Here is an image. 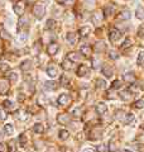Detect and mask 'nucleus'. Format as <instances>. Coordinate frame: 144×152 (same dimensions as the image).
Returning a JSON list of instances; mask_svg holds the SVG:
<instances>
[{"label":"nucleus","mask_w":144,"mask_h":152,"mask_svg":"<svg viewBox=\"0 0 144 152\" xmlns=\"http://www.w3.org/2000/svg\"><path fill=\"white\" fill-rule=\"evenodd\" d=\"M95 85H96V87H99V89H105V87H106V81L103 80V79H97L96 82H95Z\"/></svg>","instance_id":"c756f323"},{"label":"nucleus","mask_w":144,"mask_h":152,"mask_svg":"<svg viewBox=\"0 0 144 152\" xmlns=\"http://www.w3.org/2000/svg\"><path fill=\"white\" fill-rule=\"evenodd\" d=\"M66 39H67V42H68V43L73 44V43H76L77 36H76V33H73V32H68V33L66 34Z\"/></svg>","instance_id":"a211bd4d"},{"label":"nucleus","mask_w":144,"mask_h":152,"mask_svg":"<svg viewBox=\"0 0 144 152\" xmlns=\"http://www.w3.org/2000/svg\"><path fill=\"white\" fill-rule=\"evenodd\" d=\"M14 11L16 15L23 16L25 11V0H18L14 5Z\"/></svg>","instance_id":"f257e3e1"},{"label":"nucleus","mask_w":144,"mask_h":152,"mask_svg":"<svg viewBox=\"0 0 144 152\" xmlns=\"http://www.w3.org/2000/svg\"><path fill=\"white\" fill-rule=\"evenodd\" d=\"M76 74H77V76H80V77H85V76H87L88 74H90V69H88L86 65H80L77 67Z\"/></svg>","instance_id":"39448f33"},{"label":"nucleus","mask_w":144,"mask_h":152,"mask_svg":"<svg viewBox=\"0 0 144 152\" xmlns=\"http://www.w3.org/2000/svg\"><path fill=\"white\" fill-rule=\"evenodd\" d=\"M123 80H124L125 82L133 84L137 79H135V75H134L133 72H125V74H124V76H123Z\"/></svg>","instance_id":"4468645a"},{"label":"nucleus","mask_w":144,"mask_h":152,"mask_svg":"<svg viewBox=\"0 0 144 152\" xmlns=\"http://www.w3.org/2000/svg\"><path fill=\"white\" fill-rule=\"evenodd\" d=\"M82 152H94V150L92 148H85V150H82Z\"/></svg>","instance_id":"5fc2aeb1"},{"label":"nucleus","mask_w":144,"mask_h":152,"mask_svg":"<svg viewBox=\"0 0 144 152\" xmlns=\"http://www.w3.org/2000/svg\"><path fill=\"white\" fill-rule=\"evenodd\" d=\"M31 67H32V61L31 60H25L20 63V70L22 71H28V70H31Z\"/></svg>","instance_id":"6ab92c4d"},{"label":"nucleus","mask_w":144,"mask_h":152,"mask_svg":"<svg viewBox=\"0 0 144 152\" xmlns=\"http://www.w3.org/2000/svg\"><path fill=\"white\" fill-rule=\"evenodd\" d=\"M15 118L22 122H25L29 119V113L27 110H23V109H20V110H16L15 112Z\"/></svg>","instance_id":"423d86ee"},{"label":"nucleus","mask_w":144,"mask_h":152,"mask_svg":"<svg viewBox=\"0 0 144 152\" xmlns=\"http://www.w3.org/2000/svg\"><path fill=\"white\" fill-rule=\"evenodd\" d=\"M6 112L4 110V109H0V120H5L6 119Z\"/></svg>","instance_id":"49530a36"},{"label":"nucleus","mask_w":144,"mask_h":152,"mask_svg":"<svg viewBox=\"0 0 144 152\" xmlns=\"http://www.w3.org/2000/svg\"><path fill=\"white\" fill-rule=\"evenodd\" d=\"M108 151H109V152H115V151H116V145H115V142H114V141H111V142L109 143Z\"/></svg>","instance_id":"37998d69"},{"label":"nucleus","mask_w":144,"mask_h":152,"mask_svg":"<svg viewBox=\"0 0 144 152\" xmlns=\"http://www.w3.org/2000/svg\"><path fill=\"white\" fill-rule=\"evenodd\" d=\"M6 77H8V80H9V81L15 82L16 80H18V74H16V72H9V74L6 75Z\"/></svg>","instance_id":"473e14b6"},{"label":"nucleus","mask_w":144,"mask_h":152,"mask_svg":"<svg viewBox=\"0 0 144 152\" xmlns=\"http://www.w3.org/2000/svg\"><path fill=\"white\" fill-rule=\"evenodd\" d=\"M27 38H28V36L25 34V33H22V34H20V41H22V42L27 41Z\"/></svg>","instance_id":"864d4df0"},{"label":"nucleus","mask_w":144,"mask_h":152,"mask_svg":"<svg viewBox=\"0 0 144 152\" xmlns=\"http://www.w3.org/2000/svg\"><path fill=\"white\" fill-rule=\"evenodd\" d=\"M6 151V145L5 143H0V152H5Z\"/></svg>","instance_id":"603ef678"},{"label":"nucleus","mask_w":144,"mask_h":152,"mask_svg":"<svg viewBox=\"0 0 144 152\" xmlns=\"http://www.w3.org/2000/svg\"><path fill=\"white\" fill-rule=\"evenodd\" d=\"M10 66L8 65L5 62H0V71H3V72H6V71H9Z\"/></svg>","instance_id":"58836bf2"},{"label":"nucleus","mask_w":144,"mask_h":152,"mask_svg":"<svg viewBox=\"0 0 144 152\" xmlns=\"http://www.w3.org/2000/svg\"><path fill=\"white\" fill-rule=\"evenodd\" d=\"M67 58H68L70 61H72V62H77L80 57H78L77 52H68L67 53Z\"/></svg>","instance_id":"a878e982"},{"label":"nucleus","mask_w":144,"mask_h":152,"mask_svg":"<svg viewBox=\"0 0 144 152\" xmlns=\"http://www.w3.org/2000/svg\"><path fill=\"white\" fill-rule=\"evenodd\" d=\"M95 110H96V113L99 114V115H104V114L108 112V107L104 103H97Z\"/></svg>","instance_id":"9d476101"},{"label":"nucleus","mask_w":144,"mask_h":152,"mask_svg":"<svg viewBox=\"0 0 144 152\" xmlns=\"http://www.w3.org/2000/svg\"><path fill=\"white\" fill-rule=\"evenodd\" d=\"M101 71H103V74L106 76V77H113V75H114V69L111 65H104Z\"/></svg>","instance_id":"6e6552de"},{"label":"nucleus","mask_w":144,"mask_h":152,"mask_svg":"<svg viewBox=\"0 0 144 152\" xmlns=\"http://www.w3.org/2000/svg\"><path fill=\"white\" fill-rule=\"evenodd\" d=\"M3 105H4V107H5L6 109H13V108H14V104H13L10 100H4Z\"/></svg>","instance_id":"79ce46f5"},{"label":"nucleus","mask_w":144,"mask_h":152,"mask_svg":"<svg viewBox=\"0 0 144 152\" xmlns=\"http://www.w3.org/2000/svg\"><path fill=\"white\" fill-rule=\"evenodd\" d=\"M123 152H133V151H130V150H123Z\"/></svg>","instance_id":"4d7b16f0"},{"label":"nucleus","mask_w":144,"mask_h":152,"mask_svg":"<svg viewBox=\"0 0 144 152\" xmlns=\"http://www.w3.org/2000/svg\"><path fill=\"white\" fill-rule=\"evenodd\" d=\"M134 119H135L134 114H133V113H128V114H125L124 123H125V124H132L133 122H134Z\"/></svg>","instance_id":"5701e85b"},{"label":"nucleus","mask_w":144,"mask_h":152,"mask_svg":"<svg viewBox=\"0 0 144 152\" xmlns=\"http://www.w3.org/2000/svg\"><path fill=\"white\" fill-rule=\"evenodd\" d=\"M134 108H137V109H143V108H144V100H143V99L137 100V101L134 103Z\"/></svg>","instance_id":"e433bc0d"},{"label":"nucleus","mask_w":144,"mask_h":152,"mask_svg":"<svg viewBox=\"0 0 144 152\" xmlns=\"http://www.w3.org/2000/svg\"><path fill=\"white\" fill-rule=\"evenodd\" d=\"M23 100H24V95L20 94V95H19V101H23Z\"/></svg>","instance_id":"6e6d98bb"},{"label":"nucleus","mask_w":144,"mask_h":152,"mask_svg":"<svg viewBox=\"0 0 144 152\" xmlns=\"http://www.w3.org/2000/svg\"><path fill=\"white\" fill-rule=\"evenodd\" d=\"M58 104L60 105H68L71 103V99H70V96L68 95H66V94H62L58 96Z\"/></svg>","instance_id":"9b49d317"},{"label":"nucleus","mask_w":144,"mask_h":152,"mask_svg":"<svg viewBox=\"0 0 144 152\" xmlns=\"http://www.w3.org/2000/svg\"><path fill=\"white\" fill-rule=\"evenodd\" d=\"M56 25H57L56 20H54V19H48L47 23H46V28H47V29H54Z\"/></svg>","instance_id":"7c9ffc66"},{"label":"nucleus","mask_w":144,"mask_h":152,"mask_svg":"<svg viewBox=\"0 0 144 152\" xmlns=\"http://www.w3.org/2000/svg\"><path fill=\"white\" fill-rule=\"evenodd\" d=\"M62 67L65 70H71L72 69V61H70L68 58H66V60L62 62Z\"/></svg>","instance_id":"2f4dec72"},{"label":"nucleus","mask_w":144,"mask_h":152,"mask_svg":"<svg viewBox=\"0 0 144 152\" xmlns=\"http://www.w3.org/2000/svg\"><path fill=\"white\" fill-rule=\"evenodd\" d=\"M135 14H137V18L143 20L144 19V8L143 6H138L137 10H135Z\"/></svg>","instance_id":"bb28decb"},{"label":"nucleus","mask_w":144,"mask_h":152,"mask_svg":"<svg viewBox=\"0 0 144 152\" xmlns=\"http://www.w3.org/2000/svg\"><path fill=\"white\" fill-rule=\"evenodd\" d=\"M119 19H121V20H128V19H130V11L129 10H123L120 14H119Z\"/></svg>","instance_id":"cd10ccee"},{"label":"nucleus","mask_w":144,"mask_h":152,"mask_svg":"<svg viewBox=\"0 0 144 152\" xmlns=\"http://www.w3.org/2000/svg\"><path fill=\"white\" fill-rule=\"evenodd\" d=\"M105 18L104 15H101L99 11H96V13H94V15H92V22H94V24H97L99 25L101 22H103V19Z\"/></svg>","instance_id":"dca6fc26"},{"label":"nucleus","mask_w":144,"mask_h":152,"mask_svg":"<svg viewBox=\"0 0 144 152\" xmlns=\"http://www.w3.org/2000/svg\"><path fill=\"white\" fill-rule=\"evenodd\" d=\"M120 96H121L123 100H129L130 92H128V90H126V91H121V92H120Z\"/></svg>","instance_id":"a19ab883"},{"label":"nucleus","mask_w":144,"mask_h":152,"mask_svg":"<svg viewBox=\"0 0 144 152\" xmlns=\"http://www.w3.org/2000/svg\"><path fill=\"white\" fill-rule=\"evenodd\" d=\"M58 136H60L61 139H67L70 137V133L67 132L66 129H62V130H60V134H58Z\"/></svg>","instance_id":"f704fd0d"},{"label":"nucleus","mask_w":144,"mask_h":152,"mask_svg":"<svg viewBox=\"0 0 144 152\" xmlns=\"http://www.w3.org/2000/svg\"><path fill=\"white\" fill-rule=\"evenodd\" d=\"M27 137H28V136H27L25 133H22V134L19 136V145L22 146V147H24L25 145H27V141H28Z\"/></svg>","instance_id":"c85d7f7f"},{"label":"nucleus","mask_w":144,"mask_h":152,"mask_svg":"<svg viewBox=\"0 0 144 152\" xmlns=\"http://www.w3.org/2000/svg\"><path fill=\"white\" fill-rule=\"evenodd\" d=\"M138 66H143L144 65V52H140L138 54V60H137Z\"/></svg>","instance_id":"c9c22d12"},{"label":"nucleus","mask_w":144,"mask_h":152,"mask_svg":"<svg viewBox=\"0 0 144 152\" xmlns=\"http://www.w3.org/2000/svg\"><path fill=\"white\" fill-rule=\"evenodd\" d=\"M57 52H58V44L56 42H52V43H49L47 46V53L49 56H54Z\"/></svg>","instance_id":"0eeeda50"},{"label":"nucleus","mask_w":144,"mask_h":152,"mask_svg":"<svg viewBox=\"0 0 144 152\" xmlns=\"http://www.w3.org/2000/svg\"><path fill=\"white\" fill-rule=\"evenodd\" d=\"M90 32H91V29L88 28V27H81L78 29V36H81V37H87L88 34H90Z\"/></svg>","instance_id":"412c9836"},{"label":"nucleus","mask_w":144,"mask_h":152,"mask_svg":"<svg viewBox=\"0 0 144 152\" xmlns=\"http://www.w3.org/2000/svg\"><path fill=\"white\" fill-rule=\"evenodd\" d=\"M132 39H126L124 43H123V46H121V48H126V47H130V46H132Z\"/></svg>","instance_id":"de8ad7c7"},{"label":"nucleus","mask_w":144,"mask_h":152,"mask_svg":"<svg viewBox=\"0 0 144 152\" xmlns=\"http://www.w3.org/2000/svg\"><path fill=\"white\" fill-rule=\"evenodd\" d=\"M47 75L49 76V77H56V76L58 75V69L56 66H53V65H49L47 67Z\"/></svg>","instance_id":"f8f14e48"},{"label":"nucleus","mask_w":144,"mask_h":152,"mask_svg":"<svg viewBox=\"0 0 144 152\" xmlns=\"http://www.w3.org/2000/svg\"><path fill=\"white\" fill-rule=\"evenodd\" d=\"M70 82V77L68 76H66V75H62L61 76V85L62 86H67V84Z\"/></svg>","instance_id":"72a5a7b5"},{"label":"nucleus","mask_w":144,"mask_h":152,"mask_svg":"<svg viewBox=\"0 0 144 152\" xmlns=\"http://www.w3.org/2000/svg\"><path fill=\"white\" fill-rule=\"evenodd\" d=\"M109 57L111 58V60H118V57H119V54H118L115 51H110L109 52Z\"/></svg>","instance_id":"c03bdc74"},{"label":"nucleus","mask_w":144,"mask_h":152,"mask_svg":"<svg viewBox=\"0 0 144 152\" xmlns=\"http://www.w3.org/2000/svg\"><path fill=\"white\" fill-rule=\"evenodd\" d=\"M33 130H34V133H38V134H42L44 132V127L42 123H36L34 127H33Z\"/></svg>","instance_id":"b1692460"},{"label":"nucleus","mask_w":144,"mask_h":152,"mask_svg":"<svg viewBox=\"0 0 144 152\" xmlns=\"http://www.w3.org/2000/svg\"><path fill=\"white\" fill-rule=\"evenodd\" d=\"M0 37H1L3 39H10V38H11L10 34L5 31V29H1V31H0Z\"/></svg>","instance_id":"4c0bfd02"},{"label":"nucleus","mask_w":144,"mask_h":152,"mask_svg":"<svg viewBox=\"0 0 144 152\" xmlns=\"http://www.w3.org/2000/svg\"><path fill=\"white\" fill-rule=\"evenodd\" d=\"M106 150H108V147L105 146V145H99L96 147V151L97 152H106Z\"/></svg>","instance_id":"a18cd8bd"},{"label":"nucleus","mask_w":144,"mask_h":152,"mask_svg":"<svg viewBox=\"0 0 144 152\" xmlns=\"http://www.w3.org/2000/svg\"><path fill=\"white\" fill-rule=\"evenodd\" d=\"M73 115L75 117H80V115H81V109H75V110H73Z\"/></svg>","instance_id":"3c124183"},{"label":"nucleus","mask_w":144,"mask_h":152,"mask_svg":"<svg viewBox=\"0 0 144 152\" xmlns=\"http://www.w3.org/2000/svg\"><path fill=\"white\" fill-rule=\"evenodd\" d=\"M3 130H4V133L5 134H8V136H11V134L14 133V128H13L11 124H5L4 125V128H3Z\"/></svg>","instance_id":"393cba45"},{"label":"nucleus","mask_w":144,"mask_h":152,"mask_svg":"<svg viewBox=\"0 0 144 152\" xmlns=\"http://www.w3.org/2000/svg\"><path fill=\"white\" fill-rule=\"evenodd\" d=\"M138 36L144 38V25H140V27L138 28Z\"/></svg>","instance_id":"09e8293b"},{"label":"nucleus","mask_w":144,"mask_h":152,"mask_svg":"<svg viewBox=\"0 0 144 152\" xmlns=\"http://www.w3.org/2000/svg\"><path fill=\"white\" fill-rule=\"evenodd\" d=\"M99 63H100L99 60H96V58H92V67L97 69V67H99Z\"/></svg>","instance_id":"8fccbe9b"},{"label":"nucleus","mask_w":144,"mask_h":152,"mask_svg":"<svg viewBox=\"0 0 144 152\" xmlns=\"http://www.w3.org/2000/svg\"><path fill=\"white\" fill-rule=\"evenodd\" d=\"M57 122L60 124L66 125V124H68L70 122H71V118H70L68 114H60V115L57 117Z\"/></svg>","instance_id":"1a4fd4ad"},{"label":"nucleus","mask_w":144,"mask_h":152,"mask_svg":"<svg viewBox=\"0 0 144 152\" xmlns=\"http://www.w3.org/2000/svg\"><path fill=\"white\" fill-rule=\"evenodd\" d=\"M113 14H114V6L111 4H109V5H106L104 8V16L108 18V16H111Z\"/></svg>","instance_id":"f3484780"},{"label":"nucleus","mask_w":144,"mask_h":152,"mask_svg":"<svg viewBox=\"0 0 144 152\" xmlns=\"http://www.w3.org/2000/svg\"><path fill=\"white\" fill-rule=\"evenodd\" d=\"M44 11H46V8H44L43 4H36V5L33 6V14H34V16L38 19L43 18Z\"/></svg>","instance_id":"f03ea898"},{"label":"nucleus","mask_w":144,"mask_h":152,"mask_svg":"<svg viewBox=\"0 0 144 152\" xmlns=\"http://www.w3.org/2000/svg\"><path fill=\"white\" fill-rule=\"evenodd\" d=\"M23 28H28V19L25 16H20L18 22V31L20 32Z\"/></svg>","instance_id":"2eb2a0df"},{"label":"nucleus","mask_w":144,"mask_h":152,"mask_svg":"<svg viewBox=\"0 0 144 152\" xmlns=\"http://www.w3.org/2000/svg\"><path fill=\"white\" fill-rule=\"evenodd\" d=\"M94 49L96 51L97 53L104 52V51L106 49V46H105V42H104V41H97V42H96V44H95V47H94Z\"/></svg>","instance_id":"ddd939ff"},{"label":"nucleus","mask_w":144,"mask_h":152,"mask_svg":"<svg viewBox=\"0 0 144 152\" xmlns=\"http://www.w3.org/2000/svg\"><path fill=\"white\" fill-rule=\"evenodd\" d=\"M9 81L6 79H0V95H4L9 91Z\"/></svg>","instance_id":"20e7f679"},{"label":"nucleus","mask_w":144,"mask_h":152,"mask_svg":"<svg viewBox=\"0 0 144 152\" xmlns=\"http://www.w3.org/2000/svg\"><path fill=\"white\" fill-rule=\"evenodd\" d=\"M80 51H81V53L85 54V56H90L91 52H92V48L90 47V46H87V44H83V46H81Z\"/></svg>","instance_id":"aec40b11"},{"label":"nucleus","mask_w":144,"mask_h":152,"mask_svg":"<svg viewBox=\"0 0 144 152\" xmlns=\"http://www.w3.org/2000/svg\"><path fill=\"white\" fill-rule=\"evenodd\" d=\"M3 137V133H1V130H0V138H1Z\"/></svg>","instance_id":"13d9d810"},{"label":"nucleus","mask_w":144,"mask_h":152,"mask_svg":"<svg viewBox=\"0 0 144 152\" xmlns=\"http://www.w3.org/2000/svg\"><path fill=\"white\" fill-rule=\"evenodd\" d=\"M121 32L120 31H118V29H111L109 33V39L113 42V43H116L118 41H120L121 39Z\"/></svg>","instance_id":"7ed1b4c3"},{"label":"nucleus","mask_w":144,"mask_h":152,"mask_svg":"<svg viewBox=\"0 0 144 152\" xmlns=\"http://www.w3.org/2000/svg\"><path fill=\"white\" fill-rule=\"evenodd\" d=\"M111 87H113V90L120 89V87H121V81H120V80H115V81L111 84Z\"/></svg>","instance_id":"ea45409f"},{"label":"nucleus","mask_w":144,"mask_h":152,"mask_svg":"<svg viewBox=\"0 0 144 152\" xmlns=\"http://www.w3.org/2000/svg\"><path fill=\"white\" fill-rule=\"evenodd\" d=\"M44 89H46V90H49V91L56 90V89H57V84L54 81H47L44 84Z\"/></svg>","instance_id":"4be33fe9"}]
</instances>
